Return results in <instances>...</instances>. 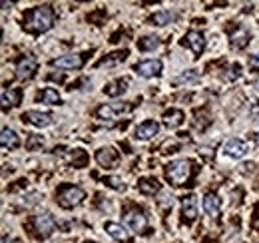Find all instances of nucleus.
Here are the masks:
<instances>
[{"label": "nucleus", "mask_w": 259, "mask_h": 243, "mask_svg": "<svg viewBox=\"0 0 259 243\" xmlns=\"http://www.w3.org/2000/svg\"><path fill=\"white\" fill-rule=\"evenodd\" d=\"M184 44H188L192 50H194L195 56H199L203 52V46H205V40H203V34L197 30H190L184 38Z\"/></svg>", "instance_id": "f8f14e48"}, {"label": "nucleus", "mask_w": 259, "mask_h": 243, "mask_svg": "<svg viewBox=\"0 0 259 243\" xmlns=\"http://www.w3.org/2000/svg\"><path fill=\"white\" fill-rule=\"evenodd\" d=\"M138 187H140V191L146 193V195H154V193L160 191V183H158V180H154V178H144V180H140Z\"/></svg>", "instance_id": "412c9836"}, {"label": "nucleus", "mask_w": 259, "mask_h": 243, "mask_svg": "<svg viewBox=\"0 0 259 243\" xmlns=\"http://www.w3.org/2000/svg\"><path fill=\"white\" fill-rule=\"evenodd\" d=\"M54 24V10L50 6H36L26 16V26L32 32H46Z\"/></svg>", "instance_id": "f257e3e1"}, {"label": "nucleus", "mask_w": 259, "mask_h": 243, "mask_svg": "<svg viewBox=\"0 0 259 243\" xmlns=\"http://www.w3.org/2000/svg\"><path fill=\"white\" fill-rule=\"evenodd\" d=\"M84 195H86V193H84L82 187H78V185H66V187H62V189L58 191V204H60L62 208H66V210H70V208L82 204Z\"/></svg>", "instance_id": "7ed1b4c3"}, {"label": "nucleus", "mask_w": 259, "mask_h": 243, "mask_svg": "<svg viewBox=\"0 0 259 243\" xmlns=\"http://www.w3.org/2000/svg\"><path fill=\"white\" fill-rule=\"evenodd\" d=\"M249 150V146H247V142H243V140H239V138H231V140H227L226 146H224V152L229 155V157H243L245 153Z\"/></svg>", "instance_id": "6e6552de"}, {"label": "nucleus", "mask_w": 259, "mask_h": 243, "mask_svg": "<svg viewBox=\"0 0 259 243\" xmlns=\"http://www.w3.org/2000/svg\"><path fill=\"white\" fill-rule=\"evenodd\" d=\"M182 212H184V219H188V221H194L197 217V199H195V195H186L182 199Z\"/></svg>", "instance_id": "dca6fc26"}, {"label": "nucleus", "mask_w": 259, "mask_h": 243, "mask_svg": "<svg viewBox=\"0 0 259 243\" xmlns=\"http://www.w3.org/2000/svg\"><path fill=\"white\" fill-rule=\"evenodd\" d=\"M126 56H128V52L124 50V52H116V54H110L108 58H104V60L98 62V68H108V66H114V64H118V62H124L126 60Z\"/></svg>", "instance_id": "393cba45"}, {"label": "nucleus", "mask_w": 259, "mask_h": 243, "mask_svg": "<svg viewBox=\"0 0 259 243\" xmlns=\"http://www.w3.org/2000/svg\"><path fill=\"white\" fill-rule=\"evenodd\" d=\"M126 86H128V80H122V78H120V80H116V82H112V84L106 86V94H108L110 98H118V96H122L124 92L128 90Z\"/></svg>", "instance_id": "4be33fe9"}, {"label": "nucleus", "mask_w": 259, "mask_h": 243, "mask_svg": "<svg viewBox=\"0 0 259 243\" xmlns=\"http://www.w3.org/2000/svg\"><path fill=\"white\" fill-rule=\"evenodd\" d=\"M182 122H184V112L182 110H169V112L163 114V124L167 128H178Z\"/></svg>", "instance_id": "5701e85b"}, {"label": "nucleus", "mask_w": 259, "mask_h": 243, "mask_svg": "<svg viewBox=\"0 0 259 243\" xmlns=\"http://www.w3.org/2000/svg\"><path fill=\"white\" fill-rule=\"evenodd\" d=\"M84 64V54H66V56H58L52 60L54 68L60 70H74V68H82Z\"/></svg>", "instance_id": "39448f33"}, {"label": "nucleus", "mask_w": 259, "mask_h": 243, "mask_svg": "<svg viewBox=\"0 0 259 243\" xmlns=\"http://www.w3.org/2000/svg\"><path fill=\"white\" fill-rule=\"evenodd\" d=\"M171 20H174V14L167 12V10H162V12H158V14H154V16L150 18V22L156 24V26H165V24H169Z\"/></svg>", "instance_id": "a878e982"}, {"label": "nucleus", "mask_w": 259, "mask_h": 243, "mask_svg": "<svg viewBox=\"0 0 259 243\" xmlns=\"http://www.w3.org/2000/svg\"><path fill=\"white\" fill-rule=\"evenodd\" d=\"M0 142H2V148H4V150H14V148H18V146H20V140H18L16 132H14V130H10V128H4V130H2Z\"/></svg>", "instance_id": "f3484780"}, {"label": "nucleus", "mask_w": 259, "mask_h": 243, "mask_svg": "<svg viewBox=\"0 0 259 243\" xmlns=\"http://www.w3.org/2000/svg\"><path fill=\"white\" fill-rule=\"evenodd\" d=\"M96 159L100 166L112 168V166H116V161H118V152L112 150V148H102V150L96 152Z\"/></svg>", "instance_id": "2eb2a0df"}, {"label": "nucleus", "mask_w": 259, "mask_h": 243, "mask_svg": "<svg viewBox=\"0 0 259 243\" xmlns=\"http://www.w3.org/2000/svg\"><path fill=\"white\" fill-rule=\"evenodd\" d=\"M253 88H255V92H257V94H259V80H257V82H255V84H253Z\"/></svg>", "instance_id": "72a5a7b5"}, {"label": "nucleus", "mask_w": 259, "mask_h": 243, "mask_svg": "<svg viewBox=\"0 0 259 243\" xmlns=\"http://www.w3.org/2000/svg\"><path fill=\"white\" fill-rule=\"evenodd\" d=\"M171 204H174V195L171 193H163L162 197H160V206L162 208H167V206L171 208Z\"/></svg>", "instance_id": "c85d7f7f"}, {"label": "nucleus", "mask_w": 259, "mask_h": 243, "mask_svg": "<svg viewBox=\"0 0 259 243\" xmlns=\"http://www.w3.org/2000/svg\"><path fill=\"white\" fill-rule=\"evenodd\" d=\"M20 96L22 92L18 88H10V90H4L2 92V106L8 108V106H18L20 104Z\"/></svg>", "instance_id": "aec40b11"}, {"label": "nucleus", "mask_w": 259, "mask_h": 243, "mask_svg": "<svg viewBox=\"0 0 259 243\" xmlns=\"http://www.w3.org/2000/svg\"><path fill=\"white\" fill-rule=\"evenodd\" d=\"M132 112V104L126 102V104H118V106H114V104H102L100 108H98V116L102 118V120H114L116 116H120V114H128Z\"/></svg>", "instance_id": "20e7f679"}, {"label": "nucleus", "mask_w": 259, "mask_h": 243, "mask_svg": "<svg viewBox=\"0 0 259 243\" xmlns=\"http://www.w3.org/2000/svg\"><path fill=\"white\" fill-rule=\"evenodd\" d=\"M220 208H222V204H220V197L215 193H207L203 197V210H205L207 215H218Z\"/></svg>", "instance_id": "6ab92c4d"}, {"label": "nucleus", "mask_w": 259, "mask_h": 243, "mask_svg": "<svg viewBox=\"0 0 259 243\" xmlns=\"http://www.w3.org/2000/svg\"><path fill=\"white\" fill-rule=\"evenodd\" d=\"M106 183H110L112 187H116V189H120V191H124V189H126V185L120 182V180H116V178H108Z\"/></svg>", "instance_id": "c756f323"}, {"label": "nucleus", "mask_w": 259, "mask_h": 243, "mask_svg": "<svg viewBox=\"0 0 259 243\" xmlns=\"http://www.w3.org/2000/svg\"><path fill=\"white\" fill-rule=\"evenodd\" d=\"M249 42V32L247 28H239L231 34V48L233 50H241L245 44Z\"/></svg>", "instance_id": "a211bd4d"}, {"label": "nucleus", "mask_w": 259, "mask_h": 243, "mask_svg": "<svg viewBox=\"0 0 259 243\" xmlns=\"http://www.w3.org/2000/svg\"><path fill=\"white\" fill-rule=\"evenodd\" d=\"M42 144H44V140H42V138L32 136V138H30V142H28V150H34L36 146H42Z\"/></svg>", "instance_id": "7c9ffc66"}, {"label": "nucleus", "mask_w": 259, "mask_h": 243, "mask_svg": "<svg viewBox=\"0 0 259 243\" xmlns=\"http://www.w3.org/2000/svg\"><path fill=\"white\" fill-rule=\"evenodd\" d=\"M158 132H160V124H158V122L146 120L136 128L134 136H136V140H150V138H154Z\"/></svg>", "instance_id": "1a4fd4ad"}, {"label": "nucleus", "mask_w": 259, "mask_h": 243, "mask_svg": "<svg viewBox=\"0 0 259 243\" xmlns=\"http://www.w3.org/2000/svg\"><path fill=\"white\" fill-rule=\"evenodd\" d=\"M199 76H197V72L195 70H190V74H184V76H180L176 82H194V80H197Z\"/></svg>", "instance_id": "cd10ccee"}, {"label": "nucleus", "mask_w": 259, "mask_h": 243, "mask_svg": "<svg viewBox=\"0 0 259 243\" xmlns=\"http://www.w3.org/2000/svg\"><path fill=\"white\" fill-rule=\"evenodd\" d=\"M136 74L142 78H154L162 72V60H144L136 64Z\"/></svg>", "instance_id": "423d86ee"}, {"label": "nucleus", "mask_w": 259, "mask_h": 243, "mask_svg": "<svg viewBox=\"0 0 259 243\" xmlns=\"http://www.w3.org/2000/svg\"><path fill=\"white\" fill-rule=\"evenodd\" d=\"M36 68H38V62L34 58L32 54H26V56H22L18 64H16V74H18V78H32L34 72H36Z\"/></svg>", "instance_id": "0eeeda50"}, {"label": "nucleus", "mask_w": 259, "mask_h": 243, "mask_svg": "<svg viewBox=\"0 0 259 243\" xmlns=\"http://www.w3.org/2000/svg\"><path fill=\"white\" fill-rule=\"evenodd\" d=\"M106 231H108V235L112 237V239H116V241L120 243H130V233L128 229L124 227V225H120V223H106Z\"/></svg>", "instance_id": "ddd939ff"}, {"label": "nucleus", "mask_w": 259, "mask_h": 243, "mask_svg": "<svg viewBox=\"0 0 259 243\" xmlns=\"http://www.w3.org/2000/svg\"><path fill=\"white\" fill-rule=\"evenodd\" d=\"M124 219H126V223H128L134 231H142V229L146 227V223H148L144 212H140V210H132V212H128Z\"/></svg>", "instance_id": "4468645a"}, {"label": "nucleus", "mask_w": 259, "mask_h": 243, "mask_svg": "<svg viewBox=\"0 0 259 243\" xmlns=\"http://www.w3.org/2000/svg\"><path fill=\"white\" fill-rule=\"evenodd\" d=\"M255 142L259 144V134H255Z\"/></svg>", "instance_id": "f704fd0d"}, {"label": "nucleus", "mask_w": 259, "mask_h": 243, "mask_svg": "<svg viewBox=\"0 0 259 243\" xmlns=\"http://www.w3.org/2000/svg\"><path fill=\"white\" fill-rule=\"evenodd\" d=\"M22 120L30 122L36 128H46L52 124V116L50 114H42V112H36V110H28L22 114Z\"/></svg>", "instance_id": "9b49d317"}, {"label": "nucleus", "mask_w": 259, "mask_h": 243, "mask_svg": "<svg viewBox=\"0 0 259 243\" xmlns=\"http://www.w3.org/2000/svg\"><path fill=\"white\" fill-rule=\"evenodd\" d=\"M190 174H192V166H190L188 159H174V161H169L165 166V178L174 185L186 183L188 178H190Z\"/></svg>", "instance_id": "f03ea898"}, {"label": "nucleus", "mask_w": 259, "mask_h": 243, "mask_svg": "<svg viewBox=\"0 0 259 243\" xmlns=\"http://www.w3.org/2000/svg\"><path fill=\"white\" fill-rule=\"evenodd\" d=\"M160 38L158 36H144L140 42H138V48L142 50V52H152V50H156V48H160Z\"/></svg>", "instance_id": "b1692460"}, {"label": "nucleus", "mask_w": 259, "mask_h": 243, "mask_svg": "<svg viewBox=\"0 0 259 243\" xmlns=\"http://www.w3.org/2000/svg\"><path fill=\"white\" fill-rule=\"evenodd\" d=\"M249 66H251V68H255V70H259V54L249 56Z\"/></svg>", "instance_id": "2f4dec72"}, {"label": "nucleus", "mask_w": 259, "mask_h": 243, "mask_svg": "<svg viewBox=\"0 0 259 243\" xmlns=\"http://www.w3.org/2000/svg\"><path fill=\"white\" fill-rule=\"evenodd\" d=\"M251 118H253V122L259 124V106H253V108H251Z\"/></svg>", "instance_id": "473e14b6"}, {"label": "nucleus", "mask_w": 259, "mask_h": 243, "mask_svg": "<svg viewBox=\"0 0 259 243\" xmlns=\"http://www.w3.org/2000/svg\"><path fill=\"white\" fill-rule=\"evenodd\" d=\"M40 100L44 104H58L60 102V96H58V92L54 90V88H46V90L40 94Z\"/></svg>", "instance_id": "bb28decb"}, {"label": "nucleus", "mask_w": 259, "mask_h": 243, "mask_svg": "<svg viewBox=\"0 0 259 243\" xmlns=\"http://www.w3.org/2000/svg\"><path fill=\"white\" fill-rule=\"evenodd\" d=\"M34 223H36V231H38L42 237H48V235L52 233V229H54V217L48 212L36 215V221H34Z\"/></svg>", "instance_id": "9d476101"}]
</instances>
